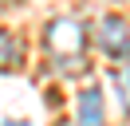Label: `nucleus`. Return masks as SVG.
Wrapping results in <instances>:
<instances>
[{
  "instance_id": "nucleus-1",
  "label": "nucleus",
  "mask_w": 130,
  "mask_h": 126,
  "mask_svg": "<svg viewBox=\"0 0 130 126\" xmlns=\"http://www.w3.org/2000/svg\"><path fill=\"white\" fill-rule=\"evenodd\" d=\"M43 47H47L59 63H63V59H83V47H87L83 24L79 20H67V16L51 20L47 28H43Z\"/></svg>"
},
{
  "instance_id": "nucleus-2",
  "label": "nucleus",
  "mask_w": 130,
  "mask_h": 126,
  "mask_svg": "<svg viewBox=\"0 0 130 126\" xmlns=\"http://www.w3.org/2000/svg\"><path fill=\"white\" fill-rule=\"evenodd\" d=\"M95 43L110 59H130V20L126 16H103L95 24Z\"/></svg>"
},
{
  "instance_id": "nucleus-3",
  "label": "nucleus",
  "mask_w": 130,
  "mask_h": 126,
  "mask_svg": "<svg viewBox=\"0 0 130 126\" xmlns=\"http://www.w3.org/2000/svg\"><path fill=\"white\" fill-rule=\"evenodd\" d=\"M106 110H103V91L99 87H87L79 91V126H103Z\"/></svg>"
},
{
  "instance_id": "nucleus-4",
  "label": "nucleus",
  "mask_w": 130,
  "mask_h": 126,
  "mask_svg": "<svg viewBox=\"0 0 130 126\" xmlns=\"http://www.w3.org/2000/svg\"><path fill=\"white\" fill-rule=\"evenodd\" d=\"M20 63V43L8 28H0V71H12Z\"/></svg>"
},
{
  "instance_id": "nucleus-5",
  "label": "nucleus",
  "mask_w": 130,
  "mask_h": 126,
  "mask_svg": "<svg viewBox=\"0 0 130 126\" xmlns=\"http://www.w3.org/2000/svg\"><path fill=\"white\" fill-rule=\"evenodd\" d=\"M4 126H28V122H20V118H12V122H4Z\"/></svg>"
}]
</instances>
